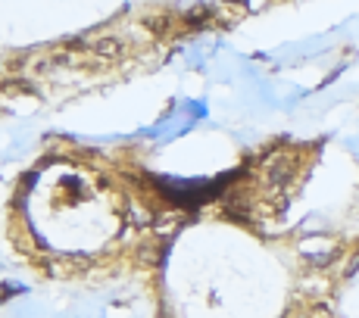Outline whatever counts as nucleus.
Listing matches in <instances>:
<instances>
[{
	"instance_id": "nucleus-1",
	"label": "nucleus",
	"mask_w": 359,
	"mask_h": 318,
	"mask_svg": "<svg viewBox=\"0 0 359 318\" xmlns=\"http://www.w3.org/2000/svg\"><path fill=\"white\" fill-rule=\"evenodd\" d=\"M287 178H291V159H272V165H269V181L272 184H285Z\"/></svg>"
}]
</instances>
